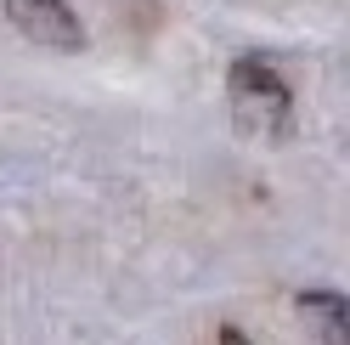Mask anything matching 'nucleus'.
<instances>
[{
  "label": "nucleus",
  "mask_w": 350,
  "mask_h": 345,
  "mask_svg": "<svg viewBox=\"0 0 350 345\" xmlns=\"http://www.w3.org/2000/svg\"><path fill=\"white\" fill-rule=\"evenodd\" d=\"M299 311L317 322L322 345H350V300L339 289H299Z\"/></svg>",
  "instance_id": "7ed1b4c3"
},
{
  "label": "nucleus",
  "mask_w": 350,
  "mask_h": 345,
  "mask_svg": "<svg viewBox=\"0 0 350 345\" xmlns=\"http://www.w3.org/2000/svg\"><path fill=\"white\" fill-rule=\"evenodd\" d=\"M226 102H232V119L260 142L294 131V91L266 57H237L226 68Z\"/></svg>",
  "instance_id": "f257e3e1"
},
{
  "label": "nucleus",
  "mask_w": 350,
  "mask_h": 345,
  "mask_svg": "<svg viewBox=\"0 0 350 345\" xmlns=\"http://www.w3.org/2000/svg\"><path fill=\"white\" fill-rule=\"evenodd\" d=\"M0 6H6L17 34L46 46V51H79L85 46V23L68 0H0Z\"/></svg>",
  "instance_id": "f03ea898"
},
{
  "label": "nucleus",
  "mask_w": 350,
  "mask_h": 345,
  "mask_svg": "<svg viewBox=\"0 0 350 345\" xmlns=\"http://www.w3.org/2000/svg\"><path fill=\"white\" fill-rule=\"evenodd\" d=\"M215 345H254L243 329H232V322H226V329H215Z\"/></svg>",
  "instance_id": "20e7f679"
}]
</instances>
